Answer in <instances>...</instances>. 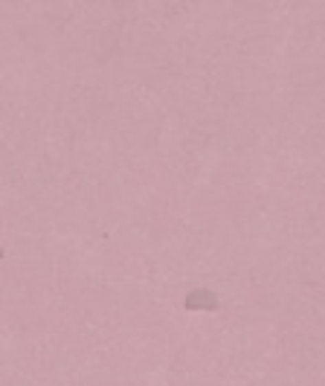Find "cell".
Returning <instances> with one entry per match:
<instances>
[{
	"instance_id": "6da1fadb",
	"label": "cell",
	"mask_w": 325,
	"mask_h": 386,
	"mask_svg": "<svg viewBox=\"0 0 325 386\" xmlns=\"http://www.w3.org/2000/svg\"><path fill=\"white\" fill-rule=\"evenodd\" d=\"M183 308L186 311H218L221 299H218V293L210 291V288H194L183 297Z\"/></svg>"
},
{
	"instance_id": "7a4b0ae2",
	"label": "cell",
	"mask_w": 325,
	"mask_h": 386,
	"mask_svg": "<svg viewBox=\"0 0 325 386\" xmlns=\"http://www.w3.org/2000/svg\"><path fill=\"white\" fill-rule=\"evenodd\" d=\"M0 262H3V247H0Z\"/></svg>"
}]
</instances>
